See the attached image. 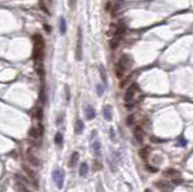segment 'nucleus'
Returning <instances> with one entry per match:
<instances>
[{
    "label": "nucleus",
    "mask_w": 193,
    "mask_h": 192,
    "mask_svg": "<svg viewBox=\"0 0 193 192\" xmlns=\"http://www.w3.org/2000/svg\"><path fill=\"white\" fill-rule=\"evenodd\" d=\"M28 135H29L30 138H34V139H36V138H39V135H40V130H39L38 128L33 127V128H30V129H29Z\"/></svg>",
    "instance_id": "nucleus-19"
},
{
    "label": "nucleus",
    "mask_w": 193,
    "mask_h": 192,
    "mask_svg": "<svg viewBox=\"0 0 193 192\" xmlns=\"http://www.w3.org/2000/svg\"><path fill=\"white\" fill-rule=\"evenodd\" d=\"M69 4H70V9H71V10H74V9H75L76 0H69Z\"/></svg>",
    "instance_id": "nucleus-31"
},
{
    "label": "nucleus",
    "mask_w": 193,
    "mask_h": 192,
    "mask_svg": "<svg viewBox=\"0 0 193 192\" xmlns=\"http://www.w3.org/2000/svg\"><path fill=\"white\" fill-rule=\"evenodd\" d=\"M22 169L24 170V173L28 175V178L30 180H33V184L35 187H38V184H36V174H35V171L32 169V168H29L28 166H25V164H22Z\"/></svg>",
    "instance_id": "nucleus-8"
},
{
    "label": "nucleus",
    "mask_w": 193,
    "mask_h": 192,
    "mask_svg": "<svg viewBox=\"0 0 193 192\" xmlns=\"http://www.w3.org/2000/svg\"><path fill=\"white\" fill-rule=\"evenodd\" d=\"M62 120H63V114H60L59 117H57V124H60V123H62Z\"/></svg>",
    "instance_id": "nucleus-33"
},
{
    "label": "nucleus",
    "mask_w": 193,
    "mask_h": 192,
    "mask_svg": "<svg viewBox=\"0 0 193 192\" xmlns=\"http://www.w3.org/2000/svg\"><path fill=\"white\" fill-rule=\"evenodd\" d=\"M115 32L116 33L114 35V38L111 39V41H110L111 50H116L120 46V44H121L122 40H123V36H124V34H126V27L123 26V24H120V26L116 28Z\"/></svg>",
    "instance_id": "nucleus-3"
},
{
    "label": "nucleus",
    "mask_w": 193,
    "mask_h": 192,
    "mask_svg": "<svg viewBox=\"0 0 193 192\" xmlns=\"http://www.w3.org/2000/svg\"><path fill=\"white\" fill-rule=\"evenodd\" d=\"M99 73H100V77H101V81H103L104 86H106L108 83V79H106V74H105V69L103 65H99Z\"/></svg>",
    "instance_id": "nucleus-20"
},
{
    "label": "nucleus",
    "mask_w": 193,
    "mask_h": 192,
    "mask_svg": "<svg viewBox=\"0 0 193 192\" xmlns=\"http://www.w3.org/2000/svg\"><path fill=\"white\" fill-rule=\"evenodd\" d=\"M93 149H94V152L95 155L100 156V151H101V148H100V143H99V140H94V143H93Z\"/></svg>",
    "instance_id": "nucleus-21"
},
{
    "label": "nucleus",
    "mask_w": 193,
    "mask_h": 192,
    "mask_svg": "<svg viewBox=\"0 0 193 192\" xmlns=\"http://www.w3.org/2000/svg\"><path fill=\"white\" fill-rule=\"evenodd\" d=\"M145 192H151V190H149V189H146V190H145Z\"/></svg>",
    "instance_id": "nucleus-37"
},
{
    "label": "nucleus",
    "mask_w": 193,
    "mask_h": 192,
    "mask_svg": "<svg viewBox=\"0 0 193 192\" xmlns=\"http://www.w3.org/2000/svg\"><path fill=\"white\" fill-rule=\"evenodd\" d=\"M85 115H86V119L87 120H93L95 117V110L92 105H87L85 108Z\"/></svg>",
    "instance_id": "nucleus-11"
},
{
    "label": "nucleus",
    "mask_w": 193,
    "mask_h": 192,
    "mask_svg": "<svg viewBox=\"0 0 193 192\" xmlns=\"http://www.w3.org/2000/svg\"><path fill=\"white\" fill-rule=\"evenodd\" d=\"M59 32L62 35H64L65 32H67V21H65L64 17H60L59 19Z\"/></svg>",
    "instance_id": "nucleus-14"
},
{
    "label": "nucleus",
    "mask_w": 193,
    "mask_h": 192,
    "mask_svg": "<svg viewBox=\"0 0 193 192\" xmlns=\"http://www.w3.org/2000/svg\"><path fill=\"white\" fill-rule=\"evenodd\" d=\"M146 168L149 169V171H151V173H156L157 171V168H153V167H151V166H146Z\"/></svg>",
    "instance_id": "nucleus-30"
},
{
    "label": "nucleus",
    "mask_w": 193,
    "mask_h": 192,
    "mask_svg": "<svg viewBox=\"0 0 193 192\" xmlns=\"http://www.w3.org/2000/svg\"><path fill=\"white\" fill-rule=\"evenodd\" d=\"M79 157H80V155H79L77 151L73 152L71 157H70V162H69V167H70V168H74V167H75V164L77 163V161H79Z\"/></svg>",
    "instance_id": "nucleus-13"
},
{
    "label": "nucleus",
    "mask_w": 193,
    "mask_h": 192,
    "mask_svg": "<svg viewBox=\"0 0 193 192\" xmlns=\"http://www.w3.org/2000/svg\"><path fill=\"white\" fill-rule=\"evenodd\" d=\"M130 64H132V60H130L129 56H127V54L122 56V57L118 59L117 64H116V69H115L116 76H117V77H122V76H123L127 70L129 69Z\"/></svg>",
    "instance_id": "nucleus-2"
},
{
    "label": "nucleus",
    "mask_w": 193,
    "mask_h": 192,
    "mask_svg": "<svg viewBox=\"0 0 193 192\" xmlns=\"http://www.w3.org/2000/svg\"><path fill=\"white\" fill-rule=\"evenodd\" d=\"M47 1H48V4H51V3H52V0H47Z\"/></svg>",
    "instance_id": "nucleus-38"
},
{
    "label": "nucleus",
    "mask_w": 193,
    "mask_h": 192,
    "mask_svg": "<svg viewBox=\"0 0 193 192\" xmlns=\"http://www.w3.org/2000/svg\"><path fill=\"white\" fill-rule=\"evenodd\" d=\"M45 56V40L40 34L34 35V48H33V58L36 65H42Z\"/></svg>",
    "instance_id": "nucleus-1"
},
{
    "label": "nucleus",
    "mask_w": 193,
    "mask_h": 192,
    "mask_svg": "<svg viewBox=\"0 0 193 192\" xmlns=\"http://www.w3.org/2000/svg\"><path fill=\"white\" fill-rule=\"evenodd\" d=\"M96 92H98V95H101L104 93V86L101 85H96Z\"/></svg>",
    "instance_id": "nucleus-24"
},
{
    "label": "nucleus",
    "mask_w": 193,
    "mask_h": 192,
    "mask_svg": "<svg viewBox=\"0 0 193 192\" xmlns=\"http://www.w3.org/2000/svg\"><path fill=\"white\" fill-rule=\"evenodd\" d=\"M52 178L56 186L58 187V190H62L63 189V185H64V171L62 169H54L53 174H52Z\"/></svg>",
    "instance_id": "nucleus-5"
},
{
    "label": "nucleus",
    "mask_w": 193,
    "mask_h": 192,
    "mask_svg": "<svg viewBox=\"0 0 193 192\" xmlns=\"http://www.w3.org/2000/svg\"><path fill=\"white\" fill-rule=\"evenodd\" d=\"M149 155H150V148H149V146H145V148L140 149V151H139V156H140V157L143 158V160H147Z\"/></svg>",
    "instance_id": "nucleus-15"
},
{
    "label": "nucleus",
    "mask_w": 193,
    "mask_h": 192,
    "mask_svg": "<svg viewBox=\"0 0 193 192\" xmlns=\"http://www.w3.org/2000/svg\"><path fill=\"white\" fill-rule=\"evenodd\" d=\"M44 28H45V30H46V33H51V27L50 26H47V24H45V26H44Z\"/></svg>",
    "instance_id": "nucleus-34"
},
{
    "label": "nucleus",
    "mask_w": 193,
    "mask_h": 192,
    "mask_svg": "<svg viewBox=\"0 0 193 192\" xmlns=\"http://www.w3.org/2000/svg\"><path fill=\"white\" fill-rule=\"evenodd\" d=\"M83 130V122L81 120H77L75 123V133L76 134H81Z\"/></svg>",
    "instance_id": "nucleus-18"
},
{
    "label": "nucleus",
    "mask_w": 193,
    "mask_h": 192,
    "mask_svg": "<svg viewBox=\"0 0 193 192\" xmlns=\"http://www.w3.org/2000/svg\"><path fill=\"white\" fill-rule=\"evenodd\" d=\"M156 186L157 187H162V189H169L170 187V185L168 183H164V181H158V183H156Z\"/></svg>",
    "instance_id": "nucleus-23"
},
{
    "label": "nucleus",
    "mask_w": 193,
    "mask_h": 192,
    "mask_svg": "<svg viewBox=\"0 0 193 192\" xmlns=\"http://www.w3.org/2000/svg\"><path fill=\"white\" fill-rule=\"evenodd\" d=\"M136 89H138V85L136 83H132L129 87L126 89V93H124V102L126 103H130L132 100H133Z\"/></svg>",
    "instance_id": "nucleus-6"
},
{
    "label": "nucleus",
    "mask_w": 193,
    "mask_h": 192,
    "mask_svg": "<svg viewBox=\"0 0 193 192\" xmlns=\"http://www.w3.org/2000/svg\"><path fill=\"white\" fill-rule=\"evenodd\" d=\"M36 113H38L36 115H38V120H39V122H41V121H42V109H41V108H39Z\"/></svg>",
    "instance_id": "nucleus-26"
},
{
    "label": "nucleus",
    "mask_w": 193,
    "mask_h": 192,
    "mask_svg": "<svg viewBox=\"0 0 193 192\" xmlns=\"http://www.w3.org/2000/svg\"><path fill=\"white\" fill-rule=\"evenodd\" d=\"M15 189H16L17 192H32V191L28 190V189L22 184V181H17L16 185H15Z\"/></svg>",
    "instance_id": "nucleus-16"
},
{
    "label": "nucleus",
    "mask_w": 193,
    "mask_h": 192,
    "mask_svg": "<svg viewBox=\"0 0 193 192\" xmlns=\"http://www.w3.org/2000/svg\"><path fill=\"white\" fill-rule=\"evenodd\" d=\"M65 99H67V102L70 100V89L68 86H65Z\"/></svg>",
    "instance_id": "nucleus-25"
},
{
    "label": "nucleus",
    "mask_w": 193,
    "mask_h": 192,
    "mask_svg": "<svg viewBox=\"0 0 193 192\" xmlns=\"http://www.w3.org/2000/svg\"><path fill=\"white\" fill-rule=\"evenodd\" d=\"M151 140L153 141V143H162V140H159V139H157V138H151Z\"/></svg>",
    "instance_id": "nucleus-35"
},
{
    "label": "nucleus",
    "mask_w": 193,
    "mask_h": 192,
    "mask_svg": "<svg viewBox=\"0 0 193 192\" xmlns=\"http://www.w3.org/2000/svg\"><path fill=\"white\" fill-rule=\"evenodd\" d=\"M94 169H101V164L98 162V161H94Z\"/></svg>",
    "instance_id": "nucleus-29"
},
{
    "label": "nucleus",
    "mask_w": 193,
    "mask_h": 192,
    "mask_svg": "<svg viewBox=\"0 0 193 192\" xmlns=\"http://www.w3.org/2000/svg\"><path fill=\"white\" fill-rule=\"evenodd\" d=\"M83 36H82V28L79 27L77 29V40H76V59L81 60L82 59V54H83Z\"/></svg>",
    "instance_id": "nucleus-4"
},
{
    "label": "nucleus",
    "mask_w": 193,
    "mask_h": 192,
    "mask_svg": "<svg viewBox=\"0 0 193 192\" xmlns=\"http://www.w3.org/2000/svg\"><path fill=\"white\" fill-rule=\"evenodd\" d=\"M96 192H104V191H103V185H101V181H98V187H96Z\"/></svg>",
    "instance_id": "nucleus-28"
},
{
    "label": "nucleus",
    "mask_w": 193,
    "mask_h": 192,
    "mask_svg": "<svg viewBox=\"0 0 193 192\" xmlns=\"http://www.w3.org/2000/svg\"><path fill=\"white\" fill-rule=\"evenodd\" d=\"M133 123V116H129L128 117V124H132Z\"/></svg>",
    "instance_id": "nucleus-36"
},
{
    "label": "nucleus",
    "mask_w": 193,
    "mask_h": 192,
    "mask_svg": "<svg viewBox=\"0 0 193 192\" xmlns=\"http://www.w3.org/2000/svg\"><path fill=\"white\" fill-rule=\"evenodd\" d=\"M40 99H41V103H45V88H44V86H42V88H41V93H40Z\"/></svg>",
    "instance_id": "nucleus-27"
},
{
    "label": "nucleus",
    "mask_w": 193,
    "mask_h": 192,
    "mask_svg": "<svg viewBox=\"0 0 193 192\" xmlns=\"http://www.w3.org/2000/svg\"><path fill=\"white\" fill-rule=\"evenodd\" d=\"M79 173L81 176H86L88 173V164L86 163V162H82L80 166V170H79Z\"/></svg>",
    "instance_id": "nucleus-17"
},
{
    "label": "nucleus",
    "mask_w": 193,
    "mask_h": 192,
    "mask_svg": "<svg viewBox=\"0 0 193 192\" xmlns=\"http://www.w3.org/2000/svg\"><path fill=\"white\" fill-rule=\"evenodd\" d=\"M134 138L136 140V143L141 144L144 141V129L141 126H136L134 128Z\"/></svg>",
    "instance_id": "nucleus-9"
},
{
    "label": "nucleus",
    "mask_w": 193,
    "mask_h": 192,
    "mask_svg": "<svg viewBox=\"0 0 193 192\" xmlns=\"http://www.w3.org/2000/svg\"><path fill=\"white\" fill-rule=\"evenodd\" d=\"M103 114H104V117L106 121L112 120V108H111V105H105L103 109Z\"/></svg>",
    "instance_id": "nucleus-12"
},
{
    "label": "nucleus",
    "mask_w": 193,
    "mask_h": 192,
    "mask_svg": "<svg viewBox=\"0 0 193 192\" xmlns=\"http://www.w3.org/2000/svg\"><path fill=\"white\" fill-rule=\"evenodd\" d=\"M182 183V180H180V179H174V180H173V184H174V185H180Z\"/></svg>",
    "instance_id": "nucleus-32"
},
{
    "label": "nucleus",
    "mask_w": 193,
    "mask_h": 192,
    "mask_svg": "<svg viewBox=\"0 0 193 192\" xmlns=\"http://www.w3.org/2000/svg\"><path fill=\"white\" fill-rule=\"evenodd\" d=\"M163 175L164 176H168V178H179V176L181 175V173L179 170H176V169H174V168H168V169H165L164 171H163Z\"/></svg>",
    "instance_id": "nucleus-10"
},
{
    "label": "nucleus",
    "mask_w": 193,
    "mask_h": 192,
    "mask_svg": "<svg viewBox=\"0 0 193 192\" xmlns=\"http://www.w3.org/2000/svg\"><path fill=\"white\" fill-rule=\"evenodd\" d=\"M54 141H56V145H58V146H62L63 144V134L58 132L57 134H56V137H54Z\"/></svg>",
    "instance_id": "nucleus-22"
},
{
    "label": "nucleus",
    "mask_w": 193,
    "mask_h": 192,
    "mask_svg": "<svg viewBox=\"0 0 193 192\" xmlns=\"http://www.w3.org/2000/svg\"><path fill=\"white\" fill-rule=\"evenodd\" d=\"M25 157H27L28 162L32 164L33 167H39V166H40V161H39V158L33 154V151L30 150V149L27 150V152H25Z\"/></svg>",
    "instance_id": "nucleus-7"
}]
</instances>
